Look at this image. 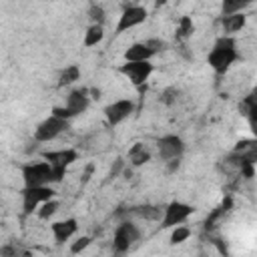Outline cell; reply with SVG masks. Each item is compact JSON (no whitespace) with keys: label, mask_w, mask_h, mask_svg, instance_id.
Listing matches in <instances>:
<instances>
[{"label":"cell","mask_w":257,"mask_h":257,"mask_svg":"<svg viewBox=\"0 0 257 257\" xmlns=\"http://www.w3.org/2000/svg\"><path fill=\"white\" fill-rule=\"evenodd\" d=\"M122 169V161L120 159H116V163H114V167L110 169V177H116V173Z\"/></svg>","instance_id":"30"},{"label":"cell","mask_w":257,"mask_h":257,"mask_svg":"<svg viewBox=\"0 0 257 257\" xmlns=\"http://www.w3.org/2000/svg\"><path fill=\"white\" fill-rule=\"evenodd\" d=\"M88 106V96H86V90H74L68 94V100H66V110L70 116L74 114H80L84 112V108Z\"/></svg>","instance_id":"12"},{"label":"cell","mask_w":257,"mask_h":257,"mask_svg":"<svg viewBox=\"0 0 257 257\" xmlns=\"http://www.w3.org/2000/svg\"><path fill=\"white\" fill-rule=\"evenodd\" d=\"M88 243H90V239H88V237H82V239H78V241L72 245V249H70V251H72V253H78V251H82Z\"/></svg>","instance_id":"28"},{"label":"cell","mask_w":257,"mask_h":257,"mask_svg":"<svg viewBox=\"0 0 257 257\" xmlns=\"http://www.w3.org/2000/svg\"><path fill=\"white\" fill-rule=\"evenodd\" d=\"M78 68L76 66H68L62 74H60V80H58V86H64V84H70V82H74L76 78H78Z\"/></svg>","instance_id":"22"},{"label":"cell","mask_w":257,"mask_h":257,"mask_svg":"<svg viewBox=\"0 0 257 257\" xmlns=\"http://www.w3.org/2000/svg\"><path fill=\"white\" fill-rule=\"evenodd\" d=\"M135 215L143 217V219H149V221H155L161 217V209L159 207H153V205H145V207H135L133 209Z\"/></svg>","instance_id":"18"},{"label":"cell","mask_w":257,"mask_h":257,"mask_svg":"<svg viewBox=\"0 0 257 257\" xmlns=\"http://www.w3.org/2000/svg\"><path fill=\"white\" fill-rule=\"evenodd\" d=\"M243 26H245V16L239 14V12L229 14V16L223 18V28H225V32H237V30H241Z\"/></svg>","instance_id":"17"},{"label":"cell","mask_w":257,"mask_h":257,"mask_svg":"<svg viewBox=\"0 0 257 257\" xmlns=\"http://www.w3.org/2000/svg\"><path fill=\"white\" fill-rule=\"evenodd\" d=\"M102 40V26L100 24H92L88 30H86V38H84V44L86 46H94L96 42Z\"/></svg>","instance_id":"21"},{"label":"cell","mask_w":257,"mask_h":257,"mask_svg":"<svg viewBox=\"0 0 257 257\" xmlns=\"http://www.w3.org/2000/svg\"><path fill=\"white\" fill-rule=\"evenodd\" d=\"M191 32H193V22L189 16H183L179 22V28H177V38H187Z\"/></svg>","instance_id":"23"},{"label":"cell","mask_w":257,"mask_h":257,"mask_svg":"<svg viewBox=\"0 0 257 257\" xmlns=\"http://www.w3.org/2000/svg\"><path fill=\"white\" fill-rule=\"evenodd\" d=\"M128 159H131V163H133L135 167H139V165H143V163H147V161L151 159V153H149V149H147L143 143H137V145L128 151Z\"/></svg>","instance_id":"16"},{"label":"cell","mask_w":257,"mask_h":257,"mask_svg":"<svg viewBox=\"0 0 257 257\" xmlns=\"http://www.w3.org/2000/svg\"><path fill=\"white\" fill-rule=\"evenodd\" d=\"M193 213V207L185 205V203H171L167 209H165V217H163V227H173V225H179L183 223L189 215Z\"/></svg>","instance_id":"8"},{"label":"cell","mask_w":257,"mask_h":257,"mask_svg":"<svg viewBox=\"0 0 257 257\" xmlns=\"http://www.w3.org/2000/svg\"><path fill=\"white\" fill-rule=\"evenodd\" d=\"M237 58V50H235V40L229 36H223L215 42L211 54H209V64L213 66V70L217 74H223Z\"/></svg>","instance_id":"1"},{"label":"cell","mask_w":257,"mask_h":257,"mask_svg":"<svg viewBox=\"0 0 257 257\" xmlns=\"http://www.w3.org/2000/svg\"><path fill=\"white\" fill-rule=\"evenodd\" d=\"M22 195H24V213H32L38 203H44V201L52 199L54 191L44 187V185H38V187H26L22 191Z\"/></svg>","instance_id":"5"},{"label":"cell","mask_w":257,"mask_h":257,"mask_svg":"<svg viewBox=\"0 0 257 257\" xmlns=\"http://www.w3.org/2000/svg\"><path fill=\"white\" fill-rule=\"evenodd\" d=\"M139 239V229L133 223H122L114 233V251L124 253Z\"/></svg>","instance_id":"6"},{"label":"cell","mask_w":257,"mask_h":257,"mask_svg":"<svg viewBox=\"0 0 257 257\" xmlns=\"http://www.w3.org/2000/svg\"><path fill=\"white\" fill-rule=\"evenodd\" d=\"M52 231H54V239H56L58 243H62V241H66L70 235H74V231H76V221H74V219L58 221V223L52 225Z\"/></svg>","instance_id":"14"},{"label":"cell","mask_w":257,"mask_h":257,"mask_svg":"<svg viewBox=\"0 0 257 257\" xmlns=\"http://www.w3.org/2000/svg\"><path fill=\"white\" fill-rule=\"evenodd\" d=\"M22 177L26 187H38V185H46L48 181H56L54 175V167L50 163H34V165H26L22 169Z\"/></svg>","instance_id":"2"},{"label":"cell","mask_w":257,"mask_h":257,"mask_svg":"<svg viewBox=\"0 0 257 257\" xmlns=\"http://www.w3.org/2000/svg\"><path fill=\"white\" fill-rule=\"evenodd\" d=\"M44 159L54 167V175H56V181H58L64 175L66 167L72 161H76V153L70 151V149H66V151H54V153H44Z\"/></svg>","instance_id":"7"},{"label":"cell","mask_w":257,"mask_h":257,"mask_svg":"<svg viewBox=\"0 0 257 257\" xmlns=\"http://www.w3.org/2000/svg\"><path fill=\"white\" fill-rule=\"evenodd\" d=\"M145 18H147V10H145V8H141V6H131V8H126V10L122 12L120 20H118L116 34H120V32H124V30H128V28H133V26L145 22Z\"/></svg>","instance_id":"10"},{"label":"cell","mask_w":257,"mask_h":257,"mask_svg":"<svg viewBox=\"0 0 257 257\" xmlns=\"http://www.w3.org/2000/svg\"><path fill=\"white\" fill-rule=\"evenodd\" d=\"M56 209H58V203L48 199V201H44V203H42V209H40V213H38V215H40V219H48L50 215H54V213H56Z\"/></svg>","instance_id":"24"},{"label":"cell","mask_w":257,"mask_h":257,"mask_svg":"<svg viewBox=\"0 0 257 257\" xmlns=\"http://www.w3.org/2000/svg\"><path fill=\"white\" fill-rule=\"evenodd\" d=\"M253 0H223V16H229V14H235L239 12L241 8H245L247 4H251Z\"/></svg>","instance_id":"20"},{"label":"cell","mask_w":257,"mask_h":257,"mask_svg":"<svg viewBox=\"0 0 257 257\" xmlns=\"http://www.w3.org/2000/svg\"><path fill=\"white\" fill-rule=\"evenodd\" d=\"M147 44H149V48H151L153 52H159V50L165 48V42H163V40H147Z\"/></svg>","instance_id":"29"},{"label":"cell","mask_w":257,"mask_h":257,"mask_svg":"<svg viewBox=\"0 0 257 257\" xmlns=\"http://www.w3.org/2000/svg\"><path fill=\"white\" fill-rule=\"evenodd\" d=\"M233 153L239 155V157H243L249 163H255L257 161V139L255 141H241V143H237V147H235Z\"/></svg>","instance_id":"15"},{"label":"cell","mask_w":257,"mask_h":257,"mask_svg":"<svg viewBox=\"0 0 257 257\" xmlns=\"http://www.w3.org/2000/svg\"><path fill=\"white\" fill-rule=\"evenodd\" d=\"M120 72L128 76V80L135 84V86H141L153 72V66L147 62V60H139V62H131L126 60V64L120 66Z\"/></svg>","instance_id":"3"},{"label":"cell","mask_w":257,"mask_h":257,"mask_svg":"<svg viewBox=\"0 0 257 257\" xmlns=\"http://www.w3.org/2000/svg\"><path fill=\"white\" fill-rule=\"evenodd\" d=\"M189 237V229H185V227H179L173 235H171V243H181V241H185Z\"/></svg>","instance_id":"26"},{"label":"cell","mask_w":257,"mask_h":257,"mask_svg":"<svg viewBox=\"0 0 257 257\" xmlns=\"http://www.w3.org/2000/svg\"><path fill=\"white\" fill-rule=\"evenodd\" d=\"M177 96H179V90H177V88H167V90L161 94V102H165V104H173V102L177 100Z\"/></svg>","instance_id":"25"},{"label":"cell","mask_w":257,"mask_h":257,"mask_svg":"<svg viewBox=\"0 0 257 257\" xmlns=\"http://www.w3.org/2000/svg\"><path fill=\"white\" fill-rule=\"evenodd\" d=\"M64 128H66V118H60V116H54V114H52L48 120H44V122L36 128L34 139L46 143V141H52L54 137H58Z\"/></svg>","instance_id":"4"},{"label":"cell","mask_w":257,"mask_h":257,"mask_svg":"<svg viewBox=\"0 0 257 257\" xmlns=\"http://www.w3.org/2000/svg\"><path fill=\"white\" fill-rule=\"evenodd\" d=\"M153 54H155V52L149 48L147 42H137V44H133V46L124 52V58L131 60V62H139V60H149Z\"/></svg>","instance_id":"13"},{"label":"cell","mask_w":257,"mask_h":257,"mask_svg":"<svg viewBox=\"0 0 257 257\" xmlns=\"http://www.w3.org/2000/svg\"><path fill=\"white\" fill-rule=\"evenodd\" d=\"M243 114H247L249 118V124H251V131L255 133L257 137V104H253L249 98L243 102Z\"/></svg>","instance_id":"19"},{"label":"cell","mask_w":257,"mask_h":257,"mask_svg":"<svg viewBox=\"0 0 257 257\" xmlns=\"http://www.w3.org/2000/svg\"><path fill=\"white\" fill-rule=\"evenodd\" d=\"M181 153H183V141L179 137L169 135L159 141V155L163 161H175L181 157Z\"/></svg>","instance_id":"9"},{"label":"cell","mask_w":257,"mask_h":257,"mask_svg":"<svg viewBox=\"0 0 257 257\" xmlns=\"http://www.w3.org/2000/svg\"><path fill=\"white\" fill-rule=\"evenodd\" d=\"M90 18H92L96 24H100V22L104 20V12H102V8L96 6V4H92V6H90Z\"/></svg>","instance_id":"27"},{"label":"cell","mask_w":257,"mask_h":257,"mask_svg":"<svg viewBox=\"0 0 257 257\" xmlns=\"http://www.w3.org/2000/svg\"><path fill=\"white\" fill-rule=\"evenodd\" d=\"M131 112H133V102H131V100H116V102H112V104H108V106L104 108L106 120H108L112 126L118 124L120 120H124Z\"/></svg>","instance_id":"11"}]
</instances>
